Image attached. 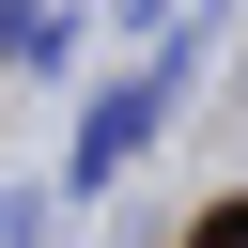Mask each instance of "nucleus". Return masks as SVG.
I'll return each instance as SVG.
<instances>
[{"mask_svg": "<svg viewBox=\"0 0 248 248\" xmlns=\"http://www.w3.org/2000/svg\"><path fill=\"white\" fill-rule=\"evenodd\" d=\"M170 124V78H124V93H93V124H78V186H108L140 140Z\"/></svg>", "mask_w": 248, "mask_h": 248, "instance_id": "f257e3e1", "label": "nucleus"}, {"mask_svg": "<svg viewBox=\"0 0 248 248\" xmlns=\"http://www.w3.org/2000/svg\"><path fill=\"white\" fill-rule=\"evenodd\" d=\"M0 62H31V78H62V62H78V31H62V16H0Z\"/></svg>", "mask_w": 248, "mask_h": 248, "instance_id": "f03ea898", "label": "nucleus"}, {"mask_svg": "<svg viewBox=\"0 0 248 248\" xmlns=\"http://www.w3.org/2000/svg\"><path fill=\"white\" fill-rule=\"evenodd\" d=\"M202 248H248V202H232V217H202Z\"/></svg>", "mask_w": 248, "mask_h": 248, "instance_id": "7ed1b4c3", "label": "nucleus"}]
</instances>
